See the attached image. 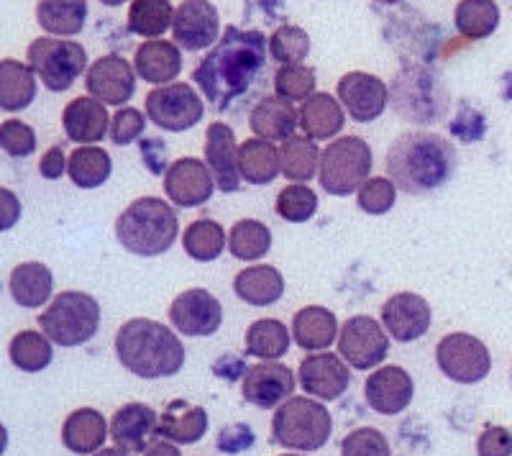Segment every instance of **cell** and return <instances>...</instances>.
I'll use <instances>...</instances> for the list:
<instances>
[{"label":"cell","instance_id":"1","mask_svg":"<svg viewBox=\"0 0 512 456\" xmlns=\"http://www.w3.org/2000/svg\"><path fill=\"white\" fill-rule=\"evenodd\" d=\"M267 65V36L256 29L226 26V34L200 59L192 82L218 113L244 98L259 72Z\"/></svg>","mask_w":512,"mask_h":456},{"label":"cell","instance_id":"2","mask_svg":"<svg viewBox=\"0 0 512 456\" xmlns=\"http://www.w3.org/2000/svg\"><path fill=\"white\" fill-rule=\"evenodd\" d=\"M456 147L436 131H405L387 152V175L408 195H431L456 172Z\"/></svg>","mask_w":512,"mask_h":456},{"label":"cell","instance_id":"3","mask_svg":"<svg viewBox=\"0 0 512 456\" xmlns=\"http://www.w3.org/2000/svg\"><path fill=\"white\" fill-rule=\"evenodd\" d=\"M116 357L121 367L141 380H162L185 367L180 336L152 318H131L116 334Z\"/></svg>","mask_w":512,"mask_h":456},{"label":"cell","instance_id":"4","mask_svg":"<svg viewBox=\"0 0 512 456\" xmlns=\"http://www.w3.org/2000/svg\"><path fill=\"white\" fill-rule=\"evenodd\" d=\"M177 234H180V221L175 208L154 195L134 200L116 218L118 244L136 257H159L169 252Z\"/></svg>","mask_w":512,"mask_h":456},{"label":"cell","instance_id":"5","mask_svg":"<svg viewBox=\"0 0 512 456\" xmlns=\"http://www.w3.org/2000/svg\"><path fill=\"white\" fill-rule=\"evenodd\" d=\"M333 433V418L320 400L297 395L282 403L272 418V436L282 449L318 451L328 444Z\"/></svg>","mask_w":512,"mask_h":456},{"label":"cell","instance_id":"6","mask_svg":"<svg viewBox=\"0 0 512 456\" xmlns=\"http://www.w3.org/2000/svg\"><path fill=\"white\" fill-rule=\"evenodd\" d=\"M39 328L59 346L88 344L100 328V303L88 293L67 290L39 316Z\"/></svg>","mask_w":512,"mask_h":456},{"label":"cell","instance_id":"7","mask_svg":"<svg viewBox=\"0 0 512 456\" xmlns=\"http://www.w3.org/2000/svg\"><path fill=\"white\" fill-rule=\"evenodd\" d=\"M372 149L361 136H341L320 154L318 180L328 195L346 198L359 193L372 172Z\"/></svg>","mask_w":512,"mask_h":456},{"label":"cell","instance_id":"8","mask_svg":"<svg viewBox=\"0 0 512 456\" xmlns=\"http://www.w3.org/2000/svg\"><path fill=\"white\" fill-rule=\"evenodd\" d=\"M392 108L410 123H433L446 113L448 95L433 70L423 65H408L397 72L390 88Z\"/></svg>","mask_w":512,"mask_h":456},{"label":"cell","instance_id":"9","mask_svg":"<svg viewBox=\"0 0 512 456\" xmlns=\"http://www.w3.org/2000/svg\"><path fill=\"white\" fill-rule=\"evenodd\" d=\"M26 59L41 85L52 93L70 90L77 77L90 70L85 47L72 39H59V36H39L31 41Z\"/></svg>","mask_w":512,"mask_h":456},{"label":"cell","instance_id":"10","mask_svg":"<svg viewBox=\"0 0 512 456\" xmlns=\"http://www.w3.org/2000/svg\"><path fill=\"white\" fill-rule=\"evenodd\" d=\"M146 116L162 131L180 134L203 121L205 103L187 82H169L146 95Z\"/></svg>","mask_w":512,"mask_h":456},{"label":"cell","instance_id":"11","mask_svg":"<svg viewBox=\"0 0 512 456\" xmlns=\"http://www.w3.org/2000/svg\"><path fill=\"white\" fill-rule=\"evenodd\" d=\"M438 369L451 382L477 385L492 372V354L472 334H448L436 346Z\"/></svg>","mask_w":512,"mask_h":456},{"label":"cell","instance_id":"12","mask_svg":"<svg viewBox=\"0 0 512 456\" xmlns=\"http://www.w3.org/2000/svg\"><path fill=\"white\" fill-rule=\"evenodd\" d=\"M338 354L354 369H374L390 354V334L372 316H351L338 331Z\"/></svg>","mask_w":512,"mask_h":456},{"label":"cell","instance_id":"13","mask_svg":"<svg viewBox=\"0 0 512 456\" xmlns=\"http://www.w3.org/2000/svg\"><path fill=\"white\" fill-rule=\"evenodd\" d=\"M172 39L185 52H203L221 39V16L210 0H182L175 11Z\"/></svg>","mask_w":512,"mask_h":456},{"label":"cell","instance_id":"14","mask_svg":"<svg viewBox=\"0 0 512 456\" xmlns=\"http://www.w3.org/2000/svg\"><path fill=\"white\" fill-rule=\"evenodd\" d=\"M169 321L180 334L192 336V339L213 336L223 323V305L216 295L203 287H190L172 300Z\"/></svg>","mask_w":512,"mask_h":456},{"label":"cell","instance_id":"15","mask_svg":"<svg viewBox=\"0 0 512 456\" xmlns=\"http://www.w3.org/2000/svg\"><path fill=\"white\" fill-rule=\"evenodd\" d=\"M85 88L105 106L123 108L136 93V67L118 54H105L90 65Z\"/></svg>","mask_w":512,"mask_h":456},{"label":"cell","instance_id":"16","mask_svg":"<svg viewBox=\"0 0 512 456\" xmlns=\"http://www.w3.org/2000/svg\"><path fill=\"white\" fill-rule=\"evenodd\" d=\"M216 190V180L203 159L182 157L172 162L164 172V193L177 208H198L208 203Z\"/></svg>","mask_w":512,"mask_h":456},{"label":"cell","instance_id":"17","mask_svg":"<svg viewBox=\"0 0 512 456\" xmlns=\"http://www.w3.org/2000/svg\"><path fill=\"white\" fill-rule=\"evenodd\" d=\"M295 372L280 362H262L246 369L241 377V395L254 408H280L295 392Z\"/></svg>","mask_w":512,"mask_h":456},{"label":"cell","instance_id":"18","mask_svg":"<svg viewBox=\"0 0 512 456\" xmlns=\"http://www.w3.org/2000/svg\"><path fill=\"white\" fill-rule=\"evenodd\" d=\"M336 95L356 123L377 121L390 103V88L369 72H346L338 80Z\"/></svg>","mask_w":512,"mask_h":456},{"label":"cell","instance_id":"19","mask_svg":"<svg viewBox=\"0 0 512 456\" xmlns=\"http://www.w3.org/2000/svg\"><path fill=\"white\" fill-rule=\"evenodd\" d=\"M297 375H300V385L308 395L326 400V403L341 398L351 385L349 364L344 362L341 354H331V351H318V354L305 357Z\"/></svg>","mask_w":512,"mask_h":456},{"label":"cell","instance_id":"20","mask_svg":"<svg viewBox=\"0 0 512 456\" xmlns=\"http://www.w3.org/2000/svg\"><path fill=\"white\" fill-rule=\"evenodd\" d=\"M433 321L431 303L415 293H395L382 305V326L390 339L410 344L428 334Z\"/></svg>","mask_w":512,"mask_h":456},{"label":"cell","instance_id":"21","mask_svg":"<svg viewBox=\"0 0 512 456\" xmlns=\"http://www.w3.org/2000/svg\"><path fill=\"white\" fill-rule=\"evenodd\" d=\"M413 395V377H410L408 369L397 367V364L379 367L364 382V398H367L369 408L379 416H400L402 410L413 403Z\"/></svg>","mask_w":512,"mask_h":456},{"label":"cell","instance_id":"22","mask_svg":"<svg viewBox=\"0 0 512 456\" xmlns=\"http://www.w3.org/2000/svg\"><path fill=\"white\" fill-rule=\"evenodd\" d=\"M205 164L210 167V175L216 180V188L223 193H236L241 188L239 170V144L231 126L216 121L208 126L205 134Z\"/></svg>","mask_w":512,"mask_h":456},{"label":"cell","instance_id":"23","mask_svg":"<svg viewBox=\"0 0 512 456\" xmlns=\"http://www.w3.org/2000/svg\"><path fill=\"white\" fill-rule=\"evenodd\" d=\"M157 436H162V431H159L157 410L152 405L128 403L116 410L111 421V439L116 446L131 454H144L149 446L157 444Z\"/></svg>","mask_w":512,"mask_h":456},{"label":"cell","instance_id":"24","mask_svg":"<svg viewBox=\"0 0 512 456\" xmlns=\"http://www.w3.org/2000/svg\"><path fill=\"white\" fill-rule=\"evenodd\" d=\"M111 121L105 103L95 100L93 95H80V98L70 100L62 111V126L67 139L80 144V147H90L103 141L105 134H111Z\"/></svg>","mask_w":512,"mask_h":456},{"label":"cell","instance_id":"25","mask_svg":"<svg viewBox=\"0 0 512 456\" xmlns=\"http://www.w3.org/2000/svg\"><path fill=\"white\" fill-rule=\"evenodd\" d=\"M134 67L149 85H169L182 72V52L175 41L149 39L136 47Z\"/></svg>","mask_w":512,"mask_h":456},{"label":"cell","instance_id":"26","mask_svg":"<svg viewBox=\"0 0 512 456\" xmlns=\"http://www.w3.org/2000/svg\"><path fill=\"white\" fill-rule=\"evenodd\" d=\"M249 126L259 139L267 141H287L300 129V113L295 111L290 100L280 95H267L251 108Z\"/></svg>","mask_w":512,"mask_h":456},{"label":"cell","instance_id":"27","mask_svg":"<svg viewBox=\"0 0 512 456\" xmlns=\"http://www.w3.org/2000/svg\"><path fill=\"white\" fill-rule=\"evenodd\" d=\"M111 428L105 423L103 413L95 408H77L62 423V444L72 454H95L105 446Z\"/></svg>","mask_w":512,"mask_h":456},{"label":"cell","instance_id":"28","mask_svg":"<svg viewBox=\"0 0 512 456\" xmlns=\"http://www.w3.org/2000/svg\"><path fill=\"white\" fill-rule=\"evenodd\" d=\"M233 293L254 308H267L282 300L285 295V277L272 264H254V267L241 269L233 280Z\"/></svg>","mask_w":512,"mask_h":456},{"label":"cell","instance_id":"29","mask_svg":"<svg viewBox=\"0 0 512 456\" xmlns=\"http://www.w3.org/2000/svg\"><path fill=\"white\" fill-rule=\"evenodd\" d=\"M336 313L323 305H305L292 318V339L305 351H323L338 339Z\"/></svg>","mask_w":512,"mask_h":456},{"label":"cell","instance_id":"30","mask_svg":"<svg viewBox=\"0 0 512 456\" xmlns=\"http://www.w3.org/2000/svg\"><path fill=\"white\" fill-rule=\"evenodd\" d=\"M346 123V108L328 93H315L300 108V129L313 141H328L341 134Z\"/></svg>","mask_w":512,"mask_h":456},{"label":"cell","instance_id":"31","mask_svg":"<svg viewBox=\"0 0 512 456\" xmlns=\"http://www.w3.org/2000/svg\"><path fill=\"white\" fill-rule=\"evenodd\" d=\"M8 290H11V298L16 300L21 308H29V310L41 308V305H47L49 300H52V290H54L52 269L41 262L18 264V267L11 272Z\"/></svg>","mask_w":512,"mask_h":456},{"label":"cell","instance_id":"32","mask_svg":"<svg viewBox=\"0 0 512 456\" xmlns=\"http://www.w3.org/2000/svg\"><path fill=\"white\" fill-rule=\"evenodd\" d=\"M159 431L164 439L175 441V444H198L208 431V413L200 405L172 400L159 418Z\"/></svg>","mask_w":512,"mask_h":456},{"label":"cell","instance_id":"33","mask_svg":"<svg viewBox=\"0 0 512 456\" xmlns=\"http://www.w3.org/2000/svg\"><path fill=\"white\" fill-rule=\"evenodd\" d=\"M241 180L249 185H269L282 175L280 149L267 139H246L239 149Z\"/></svg>","mask_w":512,"mask_h":456},{"label":"cell","instance_id":"34","mask_svg":"<svg viewBox=\"0 0 512 456\" xmlns=\"http://www.w3.org/2000/svg\"><path fill=\"white\" fill-rule=\"evenodd\" d=\"M36 98V72L16 59L0 62V108L8 113L24 111Z\"/></svg>","mask_w":512,"mask_h":456},{"label":"cell","instance_id":"35","mask_svg":"<svg viewBox=\"0 0 512 456\" xmlns=\"http://www.w3.org/2000/svg\"><path fill=\"white\" fill-rule=\"evenodd\" d=\"M36 21L52 36H77L88 21V0H39Z\"/></svg>","mask_w":512,"mask_h":456},{"label":"cell","instance_id":"36","mask_svg":"<svg viewBox=\"0 0 512 456\" xmlns=\"http://www.w3.org/2000/svg\"><path fill=\"white\" fill-rule=\"evenodd\" d=\"M292 334L287 326L277 318H259L246 328L244 346L249 357L262 359V362H277L290 351Z\"/></svg>","mask_w":512,"mask_h":456},{"label":"cell","instance_id":"37","mask_svg":"<svg viewBox=\"0 0 512 456\" xmlns=\"http://www.w3.org/2000/svg\"><path fill=\"white\" fill-rule=\"evenodd\" d=\"M454 24L464 39H487L500 26V6L495 0H461L454 11Z\"/></svg>","mask_w":512,"mask_h":456},{"label":"cell","instance_id":"38","mask_svg":"<svg viewBox=\"0 0 512 456\" xmlns=\"http://www.w3.org/2000/svg\"><path fill=\"white\" fill-rule=\"evenodd\" d=\"M113 172V159L111 154L105 152L103 147H77L70 154V167L67 175L75 182L77 188L82 190H95L103 182H108Z\"/></svg>","mask_w":512,"mask_h":456},{"label":"cell","instance_id":"39","mask_svg":"<svg viewBox=\"0 0 512 456\" xmlns=\"http://www.w3.org/2000/svg\"><path fill=\"white\" fill-rule=\"evenodd\" d=\"M172 0H134L128 8V31L144 39H159L175 24Z\"/></svg>","mask_w":512,"mask_h":456},{"label":"cell","instance_id":"40","mask_svg":"<svg viewBox=\"0 0 512 456\" xmlns=\"http://www.w3.org/2000/svg\"><path fill=\"white\" fill-rule=\"evenodd\" d=\"M320 154L310 136H290L280 147L282 175L292 182H310L320 167Z\"/></svg>","mask_w":512,"mask_h":456},{"label":"cell","instance_id":"41","mask_svg":"<svg viewBox=\"0 0 512 456\" xmlns=\"http://www.w3.org/2000/svg\"><path fill=\"white\" fill-rule=\"evenodd\" d=\"M8 354H11L13 367H18L21 372H29V375H36V372L52 364V339L44 331H21V334L11 339Z\"/></svg>","mask_w":512,"mask_h":456},{"label":"cell","instance_id":"42","mask_svg":"<svg viewBox=\"0 0 512 456\" xmlns=\"http://www.w3.org/2000/svg\"><path fill=\"white\" fill-rule=\"evenodd\" d=\"M182 246H185L187 257L195 262H216L226 249V231L218 221L198 218L185 228Z\"/></svg>","mask_w":512,"mask_h":456},{"label":"cell","instance_id":"43","mask_svg":"<svg viewBox=\"0 0 512 456\" xmlns=\"http://www.w3.org/2000/svg\"><path fill=\"white\" fill-rule=\"evenodd\" d=\"M272 249V231L256 218H244L231 226L228 234V252L241 262H256V259L267 257Z\"/></svg>","mask_w":512,"mask_h":456},{"label":"cell","instance_id":"44","mask_svg":"<svg viewBox=\"0 0 512 456\" xmlns=\"http://www.w3.org/2000/svg\"><path fill=\"white\" fill-rule=\"evenodd\" d=\"M269 54L280 65H303L310 54V36L300 26L282 24L269 36Z\"/></svg>","mask_w":512,"mask_h":456},{"label":"cell","instance_id":"45","mask_svg":"<svg viewBox=\"0 0 512 456\" xmlns=\"http://www.w3.org/2000/svg\"><path fill=\"white\" fill-rule=\"evenodd\" d=\"M274 211L287 223H305L318 211V195L305 182H295V185H287L280 190Z\"/></svg>","mask_w":512,"mask_h":456},{"label":"cell","instance_id":"46","mask_svg":"<svg viewBox=\"0 0 512 456\" xmlns=\"http://www.w3.org/2000/svg\"><path fill=\"white\" fill-rule=\"evenodd\" d=\"M315 70L305 65H282L274 72V93L290 103H305L315 95Z\"/></svg>","mask_w":512,"mask_h":456},{"label":"cell","instance_id":"47","mask_svg":"<svg viewBox=\"0 0 512 456\" xmlns=\"http://www.w3.org/2000/svg\"><path fill=\"white\" fill-rule=\"evenodd\" d=\"M397 200V185L390 177H369L356 193V203L369 216H384Z\"/></svg>","mask_w":512,"mask_h":456},{"label":"cell","instance_id":"48","mask_svg":"<svg viewBox=\"0 0 512 456\" xmlns=\"http://www.w3.org/2000/svg\"><path fill=\"white\" fill-rule=\"evenodd\" d=\"M0 147L13 159L31 157L36 149L34 129H31L29 123L8 118V121L0 123Z\"/></svg>","mask_w":512,"mask_h":456},{"label":"cell","instance_id":"49","mask_svg":"<svg viewBox=\"0 0 512 456\" xmlns=\"http://www.w3.org/2000/svg\"><path fill=\"white\" fill-rule=\"evenodd\" d=\"M390 441L372 426L356 428L341 441V456H390Z\"/></svg>","mask_w":512,"mask_h":456},{"label":"cell","instance_id":"50","mask_svg":"<svg viewBox=\"0 0 512 456\" xmlns=\"http://www.w3.org/2000/svg\"><path fill=\"white\" fill-rule=\"evenodd\" d=\"M146 118L139 108H118L113 113V121H111V141L118 144V147H128V144H134L136 139L144 136L146 129Z\"/></svg>","mask_w":512,"mask_h":456},{"label":"cell","instance_id":"51","mask_svg":"<svg viewBox=\"0 0 512 456\" xmlns=\"http://www.w3.org/2000/svg\"><path fill=\"white\" fill-rule=\"evenodd\" d=\"M254 441L256 436L251 431V426H246V423H231V426H226L218 433L216 444L223 454H241V451L251 449Z\"/></svg>","mask_w":512,"mask_h":456},{"label":"cell","instance_id":"52","mask_svg":"<svg viewBox=\"0 0 512 456\" xmlns=\"http://www.w3.org/2000/svg\"><path fill=\"white\" fill-rule=\"evenodd\" d=\"M479 456H512V431L502 426L484 428L477 441Z\"/></svg>","mask_w":512,"mask_h":456},{"label":"cell","instance_id":"53","mask_svg":"<svg viewBox=\"0 0 512 456\" xmlns=\"http://www.w3.org/2000/svg\"><path fill=\"white\" fill-rule=\"evenodd\" d=\"M67 167H70V159L64 157V149L49 147L39 162V175L44 177V180H59V177L67 172Z\"/></svg>","mask_w":512,"mask_h":456},{"label":"cell","instance_id":"54","mask_svg":"<svg viewBox=\"0 0 512 456\" xmlns=\"http://www.w3.org/2000/svg\"><path fill=\"white\" fill-rule=\"evenodd\" d=\"M141 157H144L146 167L154 172V175H164V167H167V144H162L159 139H144L141 141Z\"/></svg>","mask_w":512,"mask_h":456},{"label":"cell","instance_id":"55","mask_svg":"<svg viewBox=\"0 0 512 456\" xmlns=\"http://www.w3.org/2000/svg\"><path fill=\"white\" fill-rule=\"evenodd\" d=\"M21 218V203L8 188H0V226L3 231L13 228V223Z\"/></svg>","mask_w":512,"mask_h":456},{"label":"cell","instance_id":"56","mask_svg":"<svg viewBox=\"0 0 512 456\" xmlns=\"http://www.w3.org/2000/svg\"><path fill=\"white\" fill-rule=\"evenodd\" d=\"M246 369L249 367H244V362H241L239 357H231V354H226V357H221L216 364H213L216 377H221V380H228V382L244 377Z\"/></svg>","mask_w":512,"mask_h":456},{"label":"cell","instance_id":"57","mask_svg":"<svg viewBox=\"0 0 512 456\" xmlns=\"http://www.w3.org/2000/svg\"><path fill=\"white\" fill-rule=\"evenodd\" d=\"M144 456H182V454H180V449L175 446V441L162 439V441H157V444L149 446V449L144 451Z\"/></svg>","mask_w":512,"mask_h":456},{"label":"cell","instance_id":"58","mask_svg":"<svg viewBox=\"0 0 512 456\" xmlns=\"http://www.w3.org/2000/svg\"><path fill=\"white\" fill-rule=\"evenodd\" d=\"M93 456H134L131 454V451H126V449H121V446H103V449L100 451H95Z\"/></svg>","mask_w":512,"mask_h":456},{"label":"cell","instance_id":"59","mask_svg":"<svg viewBox=\"0 0 512 456\" xmlns=\"http://www.w3.org/2000/svg\"><path fill=\"white\" fill-rule=\"evenodd\" d=\"M100 3H103V6L116 8V6H123V3H128V0H100Z\"/></svg>","mask_w":512,"mask_h":456},{"label":"cell","instance_id":"60","mask_svg":"<svg viewBox=\"0 0 512 456\" xmlns=\"http://www.w3.org/2000/svg\"><path fill=\"white\" fill-rule=\"evenodd\" d=\"M374 3H379V6H397L402 0H374Z\"/></svg>","mask_w":512,"mask_h":456},{"label":"cell","instance_id":"61","mask_svg":"<svg viewBox=\"0 0 512 456\" xmlns=\"http://www.w3.org/2000/svg\"><path fill=\"white\" fill-rule=\"evenodd\" d=\"M282 456H305V454H282Z\"/></svg>","mask_w":512,"mask_h":456}]
</instances>
